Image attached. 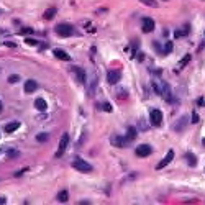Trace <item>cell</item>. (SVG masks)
<instances>
[{
    "label": "cell",
    "mask_w": 205,
    "mask_h": 205,
    "mask_svg": "<svg viewBox=\"0 0 205 205\" xmlns=\"http://www.w3.org/2000/svg\"><path fill=\"white\" fill-rule=\"evenodd\" d=\"M0 112H2V102H0Z\"/></svg>",
    "instance_id": "obj_35"
},
{
    "label": "cell",
    "mask_w": 205,
    "mask_h": 205,
    "mask_svg": "<svg viewBox=\"0 0 205 205\" xmlns=\"http://www.w3.org/2000/svg\"><path fill=\"white\" fill-rule=\"evenodd\" d=\"M135 138H136V128L130 126L128 128V140H135Z\"/></svg>",
    "instance_id": "obj_22"
},
{
    "label": "cell",
    "mask_w": 205,
    "mask_h": 205,
    "mask_svg": "<svg viewBox=\"0 0 205 205\" xmlns=\"http://www.w3.org/2000/svg\"><path fill=\"white\" fill-rule=\"evenodd\" d=\"M56 12H58V10H56L54 7H51V8H48V10L44 12V15H43V17H44L46 20H53L54 15H56Z\"/></svg>",
    "instance_id": "obj_17"
},
{
    "label": "cell",
    "mask_w": 205,
    "mask_h": 205,
    "mask_svg": "<svg viewBox=\"0 0 205 205\" xmlns=\"http://www.w3.org/2000/svg\"><path fill=\"white\" fill-rule=\"evenodd\" d=\"M149 122H151V125L159 126L161 122H163V113H161L159 110H153V112L149 113Z\"/></svg>",
    "instance_id": "obj_5"
},
{
    "label": "cell",
    "mask_w": 205,
    "mask_h": 205,
    "mask_svg": "<svg viewBox=\"0 0 205 205\" xmlns=\"http://www.w3.org/2000/svg\"><path fill=\"white\" fill-rule=\"evenodd\" d=\"M25 171H26V169H23V171H17V172H15V176H17V177H18V176H21L23 172H25Z\"/></svg>",
    "instance_id": "obj_33"
},
{
    "label": "cell",
    "mask_w": 205,
    "mask_h": 205,
    "mask_svg": "<svg viewBox=\"0 0 205 205\" xmlns=\"http://www.w3.org/2000/svg\"><path fill=\"white\" fill-rule=\"evenodd\" d=\"M141 28H143L145 33H151L153 30H154V21H153V18H148V17L143 18L141 20Z\"/></svg>",
    "instance_id": "obj_7"
},
{
    "label": "cell",
    "mask_w": 205,
    "mask_h": 205,
    "mask_svg": "<svg viewBox=\"0 0 205 205\" xmlns=\"http://www.w3.org/2000/svg\"><path fill=\"white\" fill-rule=\"evenodd\" d=\"M199 122V117H197V113H194L192 115V123H197Z\"/></svg>",
    "instance_id": "obj_32"
},
{
    "label": "cell",
    "mask_w": 205,
    "mask_h": 205,
    "mask_svg": "<svg viewBox=\"0 0 205 205\" xmlns=\"http://www.w3.org/2000/svg\"><path fill=\"white\" fill-rule=\"evenodd\" d=\"M20 156V151H7V158L8 159H15Z\"/></svg>",
    "instance_id": "obj_24"
},
{
    "label": "cell",
    "mask_w": 205,
    "mask_h": 205,
    "mask_svg": "<svg viewBox=\"0 0 205 205\" xmlns=\"http://www.w3.org/2000/svg\"><path fill=\"white\" fill-rule=\"evenodd\" d=\"M26 44H30V46H38L40 43H38L36 40H33V38H26Z\"/></svg>",
    "instance_id": "obj_29"
},
{
    "label": "cell",
    "mask_w": 205,
    "mask_h": 205,
    "mask_svg": "<svg viewBox=\"0 0 205 205\" xmlns=\"http://www.w3.org/2000/svg\"><path fill=\"white\" fill-rule=\"evenodd\" d=\"M187 122H189L187 117H182L177 123H174V130H176V131H182L184 128H185V125H187Z\"/></svg>",
    "instance_id": "obj_14"
},
{
    "label": "cell",
    "mask_w": 205,
    "mask_h": 205,
    "mask_svg": "<svg viewBox=\"0 0 205 205\" xmlns=\"http://www.w3.org/2000/svg\"><path fill=\"white\" fill-rule=\"evenodd\" d=\"M171 51H172V41H168V43H166V44H164V49H163V53H164V54H169Z\"/></svg>",
    "instance_id": "obj_23"
},
{
    "label": "cell",
    "mask_w": 205,
    "mask_h": 205,
    "mask_svg": "<svg viewBox=\"0 0 205 205\" xmlns=\"http://www.w3.org/2000/svg\"><path fill=\"white\" fill-rule=\"evenodd\" d=\"M103 110H105V112H112L113 110V108H112V105H110V103H103Z\"/></svg>",
    "instance_id": "obj_30"
},
{
    "label": "cell",
    "mask_w": 205,
    "mask_h": 205,
    "mask_svg": "<svg viewBox=\"0 0 205 205\" xmlns=\"http://www.w3.org/2000/svg\"><path fill=\"white\" fill-rule=\"evenodd\" d=\"M145 5H148V7H158V3L154 2V0H141Z\"/></svg>",
    "instance_id": "obj_26"
},
{
    "label": "cell",
    "mask_w": 205,
    "mask_h": 205,
    "mask_svg": "<svg viewBox=\"0 0 205 205\" xmlns=\"http://www.w3.org/2000/svg\"><path fill=\"white\" fill-rule=\"evenodd\" d=\"M172 159H174V151H172V149H169V151H168V154L164 156V159L161 161V163H159L158 166H156V169H163L164 166H168Z\"/></svg>",
    "instance_id": "obj_9"
},
{
    "label": "cell",
    "mask_w": 205,
    "mask_h": 205,
    "mask_svg": "<svg viewBox=\"0 0 205 205\" xmlns=\"http://www.w3.org/2000/svg\"><path fill=\"white\" fill-rule=\"evenodd\" d=\"M189 33V25H185L182 30H176V33H174V36L176 38H180V36H185Z\"/></svg>",
    "instance_id": "obj_18"
},
{
    "label": "cell",
    "mask_w": 205,
    "mask_h": 205,
    "mask_svg": "<svg viewBox=\"0 0 205 205\" xmlns=\"http://www.w3.org/2000/svg\"><path fill=\"white\" fill-rule=\"evenodd\" d=\"M110 143L113 146H117V148H125L126 140H125V138H122V136H118V135H115V136L110 138Z\"/></svg>",
    "instance_id": "obj_11"
},
{
    "label": "cell",
    "mask_w": 205,
    "mask_h": 205,
    "mask_svg": "<svg viewBox=\"0 0 205 205\" xmlns=\"http://www.w3.org/2000/svg\"><path fill=\"white\" fill-rule=\"evenodd\" d=\"M0 13H2V10H0Z\"/></svg>",
    "instance_id": "obj_37"
},
{
    "label": "cell",
    "mask_w": 205,
    "mask_h": 205,
    "mask_svg": "<svg viewBox=\"0 0 205 205\" xmlns=\"http://www.w3.org/2000/svg\"><path fill=\"white\" fill-rule=\"evenodd\" d=\"M69 145V135L68 133H64L63 136H61V140H59V146H58V151H56V158H61V156L64 154V151H66V148H68Z\"/></svg>",
    "instance_id": "obj_4"
},
{
    "label": "cell",
    "mask_w": 205,
    "mask_h": 205,
    "mask_svg": "<svg viewBox=\"0 0 205 205\" xmlns=\"http://www.w3.org/2000/svg\"><path fill=\"white\" fill-rule=\"evenodd\" d=\"M56 35L64 36V38L72 36L74 35V28L71 26V25H68V23H59V25L56 26Z\"/></svg>",
    "instance_id": "obj_2"
},
{
    "label": "cell",
    "mask_w": 205,
    "mask_h": 205,
    "mask_svg": "<svg viewBox=\"0 0 205 205\" xmlns=\"http://www.w3.org/2000/svg\"><path fill=\"white\" fill-rule=\"evenodd\" d=\"M38 89V84H36V80H33V79H28L26 82H25V94H33L35 90Z\"/></svg>",
    "instance_id": "obj_10"
},
{
    "label": "cell",
    "mask_w": 205,
    "mask_h": 205,
    "mask_svg": "<svg viewBox=\"0 0 205 205\" xmlns=\"http://www.w3.org/2000/svg\"><path fill=\"white\" fill-rule=\"evenodd\" d=\"M36 140L40 141V143H44V141L49 140V135H48V133H38V135H36Z\"/></svg>",
    "instance_id": "obj_21"
},
{
    "label": "cell",
    "mask_w": 205,
    "mask_h": 205,
    "mask_svg": "<svg viewBox=\"0 0 205 205\" xmlns=\"http://www.w3.org/2000/svg\"><path fill=\"white\" fill-rule=\"evenodd\" d=\"M118 94H120V97H128V94H125V90H123V89L118 90Z\"/></svg>",
    "instance_id": "obj_31"
},
{
    "label": "cell",
    "mask_w": 205,
    "mask_h": 205,
    "mask_svg": "<svg viewBox=\"0 0 205 205\" xmlns=\"http://www.w3.org/2000/svg\"><path fill=\"white\" fill-rule=\"evenodd\" d=\"M18 33H20V35H31V33H33V28H21Z\"/></svg>",
    "instance_id": "obj_27"
},
{
    "label": "cell",
    "mask_w": 205,
    "mask_h": 205,
    "mask_svg": "<svg viewBox=\"0 0 205 205\" xmlns=\"http://www.w3.org/2000/svg\"><path fill=\"white\" fill-rule=\"evenodd\" d=\"M97 85H99V77H97L95 71H90L89 74H85V92H87L89 97H94L95 95Z\"/></svg>",
    "instance_id": "obj_1"
},
{
    "label": "cell",
    "mask_w": 205,
    "mask_h": 205,
    "mask_svg": "<svg viewBox=\"0 0 205 205\" xmlns=\"http://www.w3.org/2000/svg\"><path fill=\"white\" fill-rule=\"evenodd\" d=\"M187 163H189L190 166H195V164H197V159H195V156L190 154V153L187 154Z\"/></svg>",
    "instance_id": "obj_25"
},
{
    "label": "cell",
    "mask_w": 205,
    "mask_h": 205,
    "mask_svg": "<svg viewBox=\"0 0 205 205\" xmlns=\"http://www.w3.org/2000/svg\"><path fill=\"white\" fill-rule=\"evenodd\" d=\"M203 146H205V138H203Z\"/></svg>",
    "instance_id": "obj_36"
},
{
    "label": "cell",
    "mask_w": 205,
    "mask_h": 205,
    "mask_svg": "<svg viewBox=\"0 0 205 205\" xmlns=\"http://www.w3.org/2000/svg\"><path fill=\"white\" fill-rule=\"evenodd\" d=\"M153 153V148L149 145H140L136 148V154L140 156V158H146V156H149Z\"/></svg>",
    "instance_id": "obj_6"
},
{
    "label": "cell",
    "mask_w": 205,
    "mask_h": 205,
    "mask_svg": "<svg viewBox=\"0 0 205 205\" xmlns=\"http://www.w3.org/2000/svg\"><path fill=\"white\" fill-rule=\"evenodd\" d=\"M54 56L58 59H63V61H71V56L66 53V51H63V49H54Z\"/></svg>",
    "instance_id": "obj_15"
},
{
    "label": "cell",
    "mask_w": 205,
    "mask_h": 205,
    "mask_svg": "<svg viewBox=\"0 0 205 205\" xmlns=\"http://www.w3.org/2000/svg\"><path fill=\"white\" fill-rule=\"evenodd\" d=\"M120 79H122V72H120V71H108V74H107L108 84H117Z\"/></svg>",
    "instance_id": "obj_8"
},
{
    "label": "cell",
    "mask_w": 205,
    "mask_h": 205,
    "mask_svg": "<svg viewBox=\"0 0 205 205\" xmlns=\"http://www.w3.org/2000/svg\"><path fill=\"white\" fill-rule=\"evenodd\" d=\"M20 128V122H12V123H7L5 125V131L7 133H13L15 130Z\"/></svg>",
    "instance_id": "obj_16"
},
{
    "label": "cell",
    "mask_w": 205,
    "mask_h": 205,
    "mask_svg": "<svg viewBox=\"0 0 205 205\" xmlns=\"http://www.w3.org/2000/svg\"><path fill=\"white\" fill-rule=\"evenodd\" d=\"M72 72L75 74L77 82H85V71L82 68H72Z\"/></svg>",
    "instance_id": "obj_12"
},
{
    "label": "cell",
    "mask_w": 205,
    "mask_h": 205,
    "mask_svg": "<svg viewBox=\"0 0 205 205\" xmlns=\"http://www.w3.org/2000/svg\"><path fill=\"white\" fill-rule=\"evenodd\" d=\"M68 199H69L68 190H61V192L58 194V200H59V202H68Z\"/></svg>",
    "instance_id": "obj_19"
},
{
    "label": "cell",
    "mask_w": 205,
    "mask_h": 205,
    "mask_svg": "<svg viewBox=\"0 0 205 205\" xmlns=\"http://www.w3.org/2000/svg\"><path fill=\"white\" fill-rule=\"evenodd\" d=\"M0 203H7V200H5V197H0Z\"/></svg>",
    "instance_id": "obj_34"
},
{
    "label": "cell",
    "mask_w": 205,
    "mask_h": 205,
    "mask_svg": "<svg viewBox=\"0 0 205 205\" xmlns=\"http://www.w3.org/2000/svg\"><path fill=\"white\" fill-rule=\"evenodd\" d=\"M35 108H36V110H40V112H44L46 108H48L46 100L44 99H36L35 100Z\"/></svg>",
    "instance_id": "obj_13"
},
{
    "label": "cell",
    "mask_w": 205,
    "mask_h": 205,
    "mask_svg": "<svg viewBox=\"0 0 205 205\" xmlns=\"http://www.w3.org/2000/svg\"><path fill=\"white\" fill-rule=\"evenodd\" d=\"M18 80H20V77H18V75H15V74H13V75H8V82H10V84H15V82H18Z\"/></svg>",
    "instance_id": "obj_28"
},
{
    "label": "cell",
    "mask_w": 205,
    "mask_h": 205,
    "mask_svg": "<svg viewBox=\"0 0 205 205\" xmlns=\"http://www.w3.org/2000/svg\"><path fill=\"white\" fill-rule=\"evenodd\" d=\"M190 59H192V54H185L184 58L180 59V63H179V66H177V68H179V69H182V68H184V66H185V64L189 63Z\"/></svg>",
    "instance_id": "obj_20"
},
{
    "label": "cell",
    "mask_w": 205,
    "mask_h": 205,
    "mask_svg": "<svg viewBox=\"0 0 205 205\" xmlns=\"http://www.w3.org/2000/svg\"><path fill=\"white\" fill-rule=\"evenodd\" d=\"M72 168L77 169V171H80V172H90V171H92V166H90L87 161H84V159H80V158H75L72 161Z\"/></svg>",
    "instance_id": "obj_3"
}]
</instances>
